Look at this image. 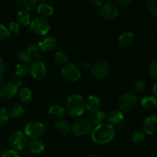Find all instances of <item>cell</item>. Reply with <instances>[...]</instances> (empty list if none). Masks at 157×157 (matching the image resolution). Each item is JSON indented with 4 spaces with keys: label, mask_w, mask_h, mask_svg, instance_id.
Returning a JSON list of instances; mask_svg holds the SVG:
<instances>
[{
    "label": "cell",
    "mask_w": 157,
    "mask_h": 157,
    "mask_svg": "<svg viewBox=\"0 0 157 157\" xmlns=\"http://www.w3.org/2000/svg\"><path fill=\"white\" fill-rule=\"evenodd\" d=\"M54 60L58 64H64L68 61V57L64 52H57L54 55Z\"/></svg>",
    "instance_id": "29"
},
{
    "label": "cell",
    "mask_w": 157,
    "mask_h": 157,
    "mask_svg": "<svg viewBox=\"0 0 157 157\" xmlns=\"http://www.w3.org/2000/svg\"><path fill=\"white\" fill-rule=\"evenodd\" d=\"M107 123L110 125H119L124 120V114L119 110H113L109 112L106 116Z\"/></svg>",
    "instance_id": "16"
},
{
    "label": "cell",
    "mask_w": 157,
    "mask_h": 157,
    "mask_svg": "<svg viewBox=\"0 0 157 157\" xmlns=\"http://www.w3.org/2000/svg\"><path fill=\"white\" fill-rule=\"evenodd\" d=\"M141 106L146 110H153L157 107V99L155 96H148L141 100Z\"/></svg>",
    "instance_id": "20"
},
{
    "label": "cell",
    "mask_w": 157,
    "mask_h": 157,
    "mask_svg": "<svg viewBox=\"0 0 157 157\" xmlns=\"http://www.w3.org/2000/svg\"><path fill=\"white\" fill-rule=\"evenodd\" d=\"M46 133V127L42 122L37 121H29L25 126V134L32 140H39Z\"/></svg>",
    "instance_id": "3"
},
{
    "label": "cell",
    "mask_w": 157,
    "mask_h": 157,
    "mask_svg": "<svg viewBox=\"0 0 157 157\" xmlns=\"http://www.w3.org/2000/svg\"><path fill=\"white\" fill-rule=\"evenodd\" d=\"M57 39L55 37L52 36V35H48V36H45L38 42V45L39 47L40 50L43 51V52H49L52 51L56 47L57 45Z\"/></svg>",
    "instance_id": "14"
},
{
    "label": "cell",
    "mask_w": 157,
    "mask_h": 157,
    "mask_svg": "<svg viewBox=\"0 0 157 157\" xmlns=\"http://www.w3.org/2000/svg\"><path fill=\"white\" fill-rule=\"evenodd\" d=\"M86 109L88 110L90 113H94L101 109V101L100 98L97 95L92 94L87 98L85 101Z\"/></svg>",
    "instance_id": "15"
},
{
    "label": "cell",
    "mask_w": 157,
    "mask_h": 157,
    "mask_svg": "<svg viewBox=\"0 0 157 157\" xmlns=\"http://www.w3.org/2000/svg\"><path fill=\"white\" fill-rule=\"evenodd\" d=\"M85 101L82 95L74 94L70 95L66 101L65 112L72 117H80L85 112Z\"/></svg>",
    "instance_id": "2"
},
{
    "label": "cell",
    "mask_w": 157,
    "mask_h": 157,
    "mask_svg": "<svg viewBox=\"0 0 157 157\" xmlns=\"http://www.w3.org/2000/svg\"><path fill=\"white\" fill-rule=\"evenodd\" d=\"M86 157H99V156L96 154H89V155H87Z\"/></svg>",
    "instance_id": "47"
},
{
    "label": "cell",
    "mask_w": 157,
    "mask_h": 157,
    "mask_svg": "<svg viewBox=\"0 0 157 157\" xmlns=\"http://www.w3.org/2000/svg\"><path fill=\"white\" fill-rule=\"evenodd\" d=\"M61 76L68 82H76L81 78L80 69L73 64H66L61 69Z\"/></svg>",
    "instance_id": "10"
},
{
    "label": "cell",
    "mask_w": 157,
    "mask_h": 157,
    "mask_svg": "<svg viewBox=\"0 0 157 157\" xmlns=\"http://www.w3.org/2000/svg\"><path fill=\"white\" fill-rule=\"evenodd\" d=\"M18 98H19L20 101L24 104H29L32 101L33 95H32V91L29 88L26 87H23L20 89L18 91Z\"/></svg>",
    "instance_id": "22"
},
{
    "label": "cell",
    "mask_w": 157,
    "mask_h": 157,
    "mask_svg": "<svg viewBox=\"0 0 157 157\" xmlns=\"http://www.w3.org/2000/svg\"><path fill=\"white\" fill-rule=\"evenodd\" d=\"M149 76L153 79H157V60H153L148 67Z\"/></svg>",
    "instance_id": "32"
},
{
    "label": "cell",
    "mask_w": 157,
    "mask_h": 157,
    "mask_svg": "<svg viewBox=\"0 0 157 157\" xmlns=\"http://www.w3.org/2000/svg\"><path fill=\"white\" fill-rule=\"evenodd\" d=\"M19 84L12 81H8L0 86V96L4 99H11L18 91Z\"/></svg>",
    "instance_id": "12"
},
{
    "label": "cell",
    "mask_w": 157,
    "mask_h": 157,
    "mask_svg": "<svg viewBox=\"0 0 157 157\" xmlns=\"http://www.w3.org/2000/svg\"><path fill=\"white\" fill-rule=\"evenodd\" d=\"M107 2H113V0H107Z\"/></svg>",
    "instance_id": "49"
},
{
    "label": "cell",
    "mask_w": 157,
    "mask_h": 157,
    "mask_svg": "<svg viewBox=\"0 0 157 157\" xmlns=\"http://www.w3.org/2000/svg\"><path fill=\"white\" fill-rule=\"evenodd\" d=\"M30 30L35 35L43 36L47 35L51 30V25L45 18L37 16L31 21Z\"/></svg>",
    "instance_id": "5"
},
{
    "label": "cell",
    "mask_w": 157,
    "mask_h": 157,
    "mask_svg": "<svg viewBox=\"0 0 157 157\" xmlns=\"http://www.w3.org/2000/svg\"><path fill=\"white\" fill-rule=\"evenodd\" d=\"M91 67L92 65L90 64V62H88V61H84L82 64V68L85 71H90Z\"/></svg>",
    "instance_id": "43"
},
{
    "label": "cell",
    "mask_w": 157,
    "mask_h": 157,
    "mask_svg": "<svg viewBox=\"0 0 157 157\" xmlns=\"http://www.w3.org/2000/svg\"><path fill=\"white\" fill-rule=\"evenodd\" d=\"M110 67L105 61H98L90 68V76L97 80H102L107 78L110 73Z\"/></svg>",
    "instance_id": "7"
},
{
    "label": "cell",
    "mask_w": 157,
    "mask_h": 157,
    "mask_svg": "<svg viewBox=\"0 0 157 157\" xmlns=\"http://www.w3.org/2000/svg\"><path fill=\"white\" fill-rule=\"evenodd\" d=\"M9 30L13 34H18L20 32V25L16 21H12L9 25Z\"/></svg>",
    "instance_id": "38"
},
{
    "label": "cell",
    "mask_w": 157,
    "mask_h": 157,
    "mask_svg": "<svg viewBox=\"0 0 157 157\" xmlns=\"http://www.w3.org/2000/svg\"><path fill=\"white\" fill-rule=\"evenodd\" d=\"M8 67V64L6 63V60L3 59L2 58H0V74L2 75L3 73L6 71Z\"/></svg>",
    "instance_id": "40"
},
{
    "label": "cell",
    "mask_w": 157,
    "mask_h": 157,
    "mask_svg": "<svg viewBox=\"0 0 157 157\" xmlns=\"http://www.w3.org/2000/svg\"><path fill=\"white\" fill-rule=\"evenodd\" d=\"M38 2L35 0H28L25 4V7L27 12H34L38 9Z\"/></svg>",
    "instance_id": "36"
},
{
    "label": "cell",
    "mask_w": 157,
    "mask_h": 157,
    "mask_svg": "<svg viewBox=\"0 0 157 157\" xmlns=\"http://www.w3.org/2000/svg\"><path fill=\"white\" fill-rule=\"evenodd\" d=\"M10 38V32L4 25L0 24V41H6Z\"/></svg>",
    "instance_id": "35"
},
{
    "label": "cell",
    "mask_w": 157,
    "mask_h": 157,
    "mask_svg": "<svg viewBox=\"0 0 157 157\" xmlns=\"http://www.w3.org/2000/svg\"><path fill=\"white\" fill-rule=\"evenodd\" d=\"M65 109L59 105H54L49 108L48 114L55 119H61L65 115Z\"/></svg>",
    "instance_id": "24"
},
{
    "label": "cell",
    "mask_w": 157,
    "mask_h": 157,
    "mask_svg": "<svg viewBox=\"0 0 157 157\" xmlns=\"http://www.w3.org/2000/svg\"><path fill=\"white\" fill-rule=\"evenodd\" d=\"M115 136L113 127L108 123H102L95 126L91 131V139L94 143L101 145L111 142Z\"/></svg>",
    "instance_id": "1"
},
{
    "label": "cell",
    "mask_w": 157,
    "mask_h": 157,
    "mask_svg": "<svg viewBox=\"0 0 157 157\" xmlns=\"http://www.w3.org/2000/svg\"><path fill=\"white\" fill-rule=\"evenodd\" d=\"M147 89V83L144 80L138 79L133 85V90L136 94H142Z\"/></svg>",
    "instance_id": "27"
},
{
    "label": "cell",
    "mask_w": 157,
    "mask_h": 157,
    "mask_svg": "<svg viewBox=\"0 0 157 157\" xmlns=\"http://www.w3.org/2000/svg\"><path fill=\"white\" fill-rule=\"evenodd\" d=\"M153 94H154L155 97L157 98V82L154 84V86H153Z\"/></svg>",
    "instance_id": "44"
},
{
    "label": "cell",
    "mask_w": 157,
    "mask_h": 157,
    "mask_svg": "<svg viewBox=\"0 0 157 157\" xmlns=\"http://www.w3.org/2000/svg\"><path fill=\"white\" fill-rule=\"evenodd\" d=\"M17 59L18 61H21V63H25V64H27V63L32 62V59H33V56L30 55V54L28 53L27 52H20L17 54Z\"/></svg>",
    "instance_id": "30"
},
{
    "label": "cell",
    "mask_w": 157,
    "mask_h": 157,
    "mask_svg": "<svg viewBox=\"0 0 157 157\" xmlns=\"http://www.w3.org/2000/svg\"><path fill=\"white\" fill-rule=\"evenodd\" d=\"M37 11H38V14L43 18L52 16L54 15V12H55L54 8L51 5L45 2H42L38 5Z\"/></svg>",
    "instance_id": "19"
},
{
    "label": "cell",
    "mask_w": 157,
    "mask_h": 157,
    "mask_svg": "<svg viewBox=\"0 0 157 157\" xmlns=\"http://www.w3.org/2000/svg\"><path fill=\"white\" fill-rule=\"evenodd\" d=\"M15 1L18 4H25L28 0H15Z\"/></svg>",
    "instance_id": "45"
},
{
    "label": "cell",
    "mask_w": 157,
    "mask_h": 157,
    "mask_svg": "<svg viewBox=\"0 0 157 157\" xmlns=\"http://www.w3.org/2000/svg\"><path fill=\"white\" fill-rule=\"evenodd\" d=\"M87 1L91 6L95 7H100L104 5V0H87Z\"/></svg>",
    "instance_id": "42"
},
{
    "label": "cell",
    "mask_w": 157,
    "mask_h": 157,
    "mask_svg": "<svg viewBox=\"0 0 157 157\" xmlns=\"http://www.w3.org/2000/svg\"><path fill=\"white\" fill-rule=\"evenodd\" d=\"M17 21L18 24L22 26L30 25L32 20L29 12L26 10H20L17 13Z\"/></svg>",
    "instance_id": "23"
},
{
    "label": "cell",
    "mask_w": 157,
    "mask_h": 157,
    "mask_svg": "<svg viewBox=\"0 0 157 157\" xmlns=\"http://www.w3.org/2000/svg\"><path fill=\"white\" fill-rule=\"evenodd\" d=\"M2 81H3V76L2 74H0V86H1L2 84Z\"/></svg>",
    "instance_id": "46"
},
{
    "label": "cell",
    "mask_w": 157,
    "mask_h": 157,
    "mask_svg": "<svg viewBox=\"0 0 157 157\" xmlns=\"http://www.w3.org/2000/svg\"><path fill=\"white\" fill-rule=\"evenodd\" d=\"M143 132L145 134L153 135L157 132V117L151 115L147 117L143 124Z\"/></svg>",
    "instance_id": "13"
},
{
    "label": "cell",
    "mask_w": 157,
    "mask_h": 157,
    "mask_svg": "<svg viewBox=\"0 0 157 157\" xmlns=\"http://www.w3.org/2000/svg\"><path fill=\"white\" fill-rule=\"evenodd\" d=\"M9 120V113L6 108L0 107V126L6 124Z\"/></svg>",
    "instance_id": "34"
},
{
    "label": "cell",
    "mask_w": 157,
    "mask_h": 157,
    "mask_svg": "<svg viewBox=\"0 0 157 157\" xmlns=\"http://www.w3.org/2000/svg\"><path fill=\"white\" fill-rule=\"evenodd\" d=\"M100 15L103 19L112 21L119 15V7L113 2H107L101 6Z\"/></svg>",
    "instance_id": "9"
},
{
    "label": "cell",
    "mask_w": 157,
    "mask_h": 157,
    "mask_svg": "<svg viewBox=\"0 0 157 157\" xmlns=\"http://www.w3.org/2000/svg\"><path fill=\"white\" fill-rule=\"evenodd\" d=\"M116 2L117 6L121 7H127L133 2V0H116Z\"/></svg>",
    "instance_id": "41"
},
{
    "label": "cell",
    "mask_w": 157,
    "mask_h": 157,
    "mask_svg": "<svg viewBox=\"0 0 157 157\" xmlns=\"http://www.w3.org/2000/svg\"><path fill=\"white\" fill-rule=\"evenodd\" d=\"M35 1H36L37 2H41V3H42V2H44L45 0H35Z\"/></svg>",
    "instance_id": "48"
},
{
    "label": "cell",
    "mask_w": 157,
    "mask_h": 157,
    "mask_svg": "<svg viewBox=\"0 0 157 157\" xmlns=\"http://www.w3.org/2000/svg\"><path fill=\"white\" fill-rule=\"evenodd\" d=\"M117 41L121 47H128L134 41V35L130 32H125L118 37Z\"/></svg>",
    "instance_id": "18"
},
{
    "label": "cell",
    "mask_w": 157,
    "mask_h": 157,
    "mask_svg": "<svg viewBox=\"0 0 157 157\" xmlns=\"http://www.w3.org/2000/svg\"><path fill=\"white\" fill-rule=\"evenodd\" d=\"M25 114V109L24 107L19 104H16L12 107L11 109V111L9 115L12 117V118H20Z\"/></svg>",
    "instance_id": "28"
},
{
    "label": "cell",
    "mask_w": 157,
    "mask_h": 157,
    "mask_svg": "<svg viewBox=\"0 0 157 157\" xmlns=\"http://www.w3.org/2000/svg\"><path fill=\"white\" fill-rule=\"evenodd\" d=\"M93 129V125L87 119L80 118L75 120L71 126V132L78 136H85L88 134Z\"/></svg>",
    "instance_id": "4"
},
{
    "label": "cell",
    "mask_w": 157,
    "mask_h": 157,
    "mask_svg": "<svg viewBox=\"0 0 157 157\" xmlns=\"http://www.w3.org/2000/svg\"><path fill=\"white\" fill-rule=\"evenodd\" d=\"M146 138L145 133L143 131H135L132 135L131 140L134 144H139L144 141Z\"/></svg>",
    "instance_id": "31"
},
{
    "label": "cell",
    "mask_w": 157,
    "mask_h": 157,
    "mask_svg": "<svg viewBox=\"0 0 157 157\" xmlns=\"http://www.w3.org/2000/svg\"><path fill=\"white\" fill-rule=\"evenodd\" d=\"M106 116H107V114L105 113V112L99 110L98 111L94 112V113H91L89 121H90L92 125L98 126L104 123V120H106Z\"/></svg>",
    "instance_id": "21"
},
{
    "label": "cell",
    "mask_w": 157,
    "mask_h": 157,
    "mask_svg": "<svg viewBox=\"0 0 157 157\" xmlns=\"http://www.w3.org/2000/svg\"><path fill=\"white\" fill-rule=\"evenodd\" d=\"M40 48L39 47H38V44H30V45L28 47L27 50H26V52H28L29 54H30L32 56H35V55H37L38 54V52H39Z\"/></svg>",
    "instance_id": "37"
},
{
    "label": "cell",
    "mask_w": 157,
    "mask_h": 157,
    "mask_svg": "<svg viewBox=\"0 0 157 157\" xmlns=\"http://www.w3.org/2000/svg\"><path fill=\"white\" fill-rule=\"evenodd\" d=\"M8 144L11 149L14 150H21L28 146V137L20 130L13 132L9 136Z\"/></svg>",
    "instance_id": "6"
},
{
    "label": "cell",
    "mask_w": 157,
    "mask_h": 157,
    "mask_svg": "<svg viewBox=\"0 0 157 157\" xmlns=\"http://www.w3.org/2000/svg\"><path fill=\"white\" fill-rule=\"evenodd\" d=\"M44 144L40 140H32L28 144V149L32 154H38L44 151Z\"/></svg>",
    "instance_id": "17"
},
{
    "label": "cell",
    "mask_w": 157,
    "mask_h": 157,
    "mask_svg": "<svg viewBox=\"0 0 157 157\" xmlns=\"http://www.w3.org/2000/svg\"><path fill=\"white\" fill-rule=\"evenodd\" d=\"M29 73V67L25 63H19L15 66V74L19 78H24Z\"/></svg>",
    "instance_id": "26"
},
{
    "label": "cell",
    "mask_w": 157,
    "mask_h": 157,
    "mask_svg": "<svg viewBox=\"0 0 157 157\" xmlns=\"http://www.w3.org/2000/svg\"><path fill=\"white\" fill-rule=\"evenodd\" d=\"M1 157H19V155L17 153L16 150H14L12 149L5 150L1 154Z\"/></svg>",
    "instance_id": "39"
},
{
    "label": "cell",
    "mask_w": 157,
    "mask_h": 157,
    "mask_svg": "<svg viewBox=\"0 0 157 157\" xmlns=\"http://www.w3.org/2000/svg\"><path fill=\"white\" fill-rule=\"evenodd\" d=\"M55 129L58 133L61 135H67L71 132V127L66 121L58 120L55 124Z\"/></svg>",
    "instance_id": "25"
},
{
    "label": "cell",
    "mask_w": 157,
    "mask_h": 157,
    "mask_svg": "<svg viewBox=\"0 0 157 157\" xmlns=\"http://www.w3.org/2000/svg\"><path fill=\"white\" fill-rule=\"evenodd\" d=\"M137 104V98L136 95L131 92L124 94L117 101V106L122 111H130L133 110Z\"/></svg>",
    "instance_id": "8"
},
{
    "label": "cell",
    "mask_w": 157,
    "mask_h": 157,
    "mask_svg": "<svg viewBox=\"0 0 157 157\" xmlns=\"http://www.w3.org/2000/svg\"><path fill=\"white\" fill-rule=\"evenodd\" d=\"M29 74L35 80H44L48 75V69L45 64L40 60L33 61L29 67Z\"/></svg>",
    "instance_id": "11"
},
{
    "label": "cell",
    "mask_w": 157,
    "mask_h": 157,
    "mask_svg": "<svg viewBox=\"0 0 157 157\" xmlns=\"http://www.w3.org/2000/svg\"><path fill=\"white\" fill-rule=\"evenodd\" d=\"M147 9L150 15L157 16V0H150L147 4Z\"/></svg>",
    "instance_id": "33"
}]
</instances>
